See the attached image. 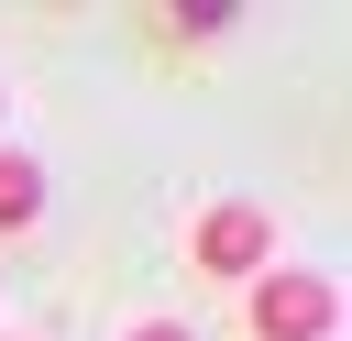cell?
Returning <instances> with one entry per match:
<instances>
[{
    "mask_svg": "<svg viewBox=\"0 0 352 341\" xmlns=\"http://www.w3.org/2000/svg\"><path fill=\"white\" fill-rule=\"evenodd\" d=\"M33 220H44V165L0 143V242H11V231H33Z\"/></svg>",
    "mask_w": 352,
    "mask_h": 341,
    "instance_id": "3",
    "label": "cell"
},
{
    "mask_svg": "<svg viewBox=\"0 0 352 341\" xmlns=\"http://www.w3.org/2000/svg\"><path fill=\"white\" fill-rule=\"evenodd\" d=\"M187 264H198L209 286H253V275H275V209H264V198H220V209H198Z\"/></svg>",
    "mask_w": 352,
    "mask_h": 341,
    "instance_id": "1",
    "label": "cell"
},
{
    "mask_svg": "<svg viewBox=\"0 0 352 341\" xmlns=\"http://www.w3.org/2000/svg\"><path fill=\"white\" fill-rule=\"evenodd\" d=\"M121 341H198V330H187V319H132Z\"/></svg>",
    "mask_w": 352,
    "mask_h": 341,
    "instance_id": "4",
    "label": "cell"
},
{
    "mask_svg": "<svg viewBox=\"0 0 352 341\" xmlns=\"http://www.w3.org/2000/svg\"><path fill=\"white\" fill-rule=\"evenodd\" d=\"M242 330L253 341H341V286L330 275H253L242 286Z\"/></svg>",
    "mask_w": 352,
    "mask_h": 341,
    "instance_id": "2",
    "label": "cell"
}]
</instances>
